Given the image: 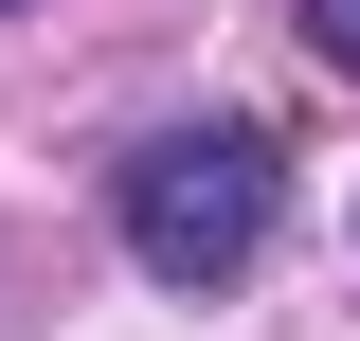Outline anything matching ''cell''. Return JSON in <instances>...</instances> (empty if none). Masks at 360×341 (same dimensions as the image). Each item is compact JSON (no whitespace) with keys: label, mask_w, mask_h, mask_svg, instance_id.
<instances>
[{"label":"cell","mask_w":360,"mask_h":341,"mask_svg":"<svg viewBox=\"0 0 360 341\" xmlns=\"http://www.w3.org/2000/svg\"><path fill=\"white\" fill-rule=\"evenodd\" d=\"M108 215H127L144 288H234V269L270 252V215H288V162H270L252 126H144L127 180H108Z\"/></svg>","instance_id":"obj_1"},{"label":"cell","mask_w":360,"mask_h":341,"mask_svg":"<svg viewBox=\"0 0 360 341\" xmlns=\"http://www.w3.org/2000/svg\"><path fill=\"white\" fill-rule=\"evenodd\" d=\"M307 54H324V72H360V0H307Z\"/></svg>","instance_id":"obj_2"},{"label":"cell","mask_w":360,"mask_h":341,"mask_svg":"<svg viewBox=\"0 0 360 341\" xmlns=\"http://www.w3.org/2000/svg\"><path fill=\"white\" fill-rule=\"evenodd\" d=\"M0 18H18V0H0Z\"/></svg>","instance_id":"obj_3"}]
</instances>
